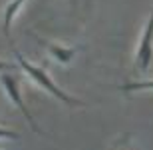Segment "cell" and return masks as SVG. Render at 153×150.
I'll list each match as a JSON object with an SVG mask.
<instances>
[{"instance_id": "1", "label": "cell", "mask_w": 153, "mask_h": 150, "mask_svg": "<svg viewBox=\"0 0 153 150\" xmlns=\"http://www.w3.org/2000/svg\"><path fill=\"white\" fill-rule=\"evenodd\" d=\"M14 56H16V60H18V66L26 72V74L32 78V80L36 82V84H40V86L44 88V90H48V92L52 94V96H56L60 102H66V104H70V106H82V102L79 100H76V98H72V96H68V94L64 92V90H60V88L52 82V78H50V74L46 72L44 68H40V66H34V64H30L26 58L20 54L18 50H14Z\"/></svg>"}, {"instance_id": "2", "label": "cell", "mask_w": 153, "mask_h": 150, "mask_svg": "<svg viewBox=\"0 0 153 150\" xmlns=\"http://www.w3.org/2000/svg\"><path fill=\"white\" fill-rule=\"evenodd\" d=\"M151 60H153V12H151V16H149V22H147V26H145V30H143L139 48H137L135 68L139 70V72H147Z\"/></svg>"}, {"instance_id": "3", "label": "cell", "mask_w": 153, "mask_h": 150, "mask_svg": "<svg viewBox=\"0 0 153 150\" xmlns=\"http://www.w3.org/2000/svg\"><path fill=\"white\" fill-rule=\"evenodd\" d=\"M0 80H2V84H4V88H6V94L10 96V100L14 104H16L18 108H20V112L24 114V118L30 122V126H32V130L34 132H38V134H42V130H40V126L36 124V120L32 118V114L28 112V108H26V104L22 102V98H20V88H18V80L14 78V76H10V74H2L0 76Z\"/></svg>"}, {"instance_id": "4", "label": "cell", "mask_w": 153, "mask_h": 150, "mask_svg": "<svg viewBox=\"0 0 153 150\" xmlns=\"http://www.w3.org/2000/svg\"><path fill=\"white\" fill-rule=\"evenodd\" d=\"M38 42L44 44V46L54 54V58H56L58 62H62V64H68L76 54V48H64V46H58V44H52V42H46V40H42V38H38Z\"/></svg>"}, {"instance_id": "5", "label": "cell", "mask_w": 153, "mask_h": 150, "mask_svg": "<svg viewBox=\"0 0 153 150\" xmlns=\"http://www.w3.org/2000/svg\"><path fill=\"white\" fill-rule=\"evenodd\" d=\"M24 2H26V0H12L10 4L6 6V10H4V34L6 36L10 34V24H12V20H14V16H16V12L22 8Z\"/></svg>"}, {"instance_id": "6", "label": "cell", "mask_w": 153, "mask_h": 150, "mask_svg": "<svg viewBox=\"0 0 153 150\" xmlns=\"http://www.w3.org/2000/svg\"><path fill=\"white\" fill-rule=\"evenodd\" d=\"M119 90L123 92H133V90H153V80H143V82H127L121 84Z\"/></svg>"}, {"instance_id": "7", "label": "cell", "mask_w": 153, "mask_h": 150, "mask_svg": "<svg viewBox=\"0 0 153 150\" xmlns=\"http://www.w3.org/2000/svg\"><path fill=\"white\" fill-rule=\"evenodd\" d=\"M0 138H18L16 132H12V130H6V128H0Z\"/></svg>"}, {"instance_id": "8", "label": "cell", "mask_w": 153, "mask_h": 150, "mask_svg": "<svg viewBox=\"0 0 153 150\" xmlns=\"http://www.w3.org/2000/svg\"><path fill=\"white\" fill-rule=\"evenodd\" d=\"M8 68H16V64H8V62H0V72H2V70H8Z\"/></svg>"}, {"instance_id": "9", "label": "cell", "mask_w": 153, "mask_h": 150, "mask_svg": "<svg viewBox=\"0 0 153 150\" xmlns=\"http://www.w3.org/2000/svg\"><path fill=\"white\" fill-rule=\"evenodd\" d=\"M117 150H119V148H117Z\"/></svg>"}]
</instances>
